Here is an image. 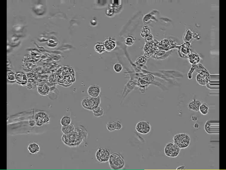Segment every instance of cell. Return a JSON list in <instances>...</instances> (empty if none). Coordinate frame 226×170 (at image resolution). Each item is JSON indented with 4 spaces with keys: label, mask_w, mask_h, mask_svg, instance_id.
Returning a JSON list of instances; mask_svg holds the SVG:
<instances>
[{
    "label": "cell",
    "mask_w": 226,
    "mask_h": 170,
    "mask_svg": "<svg viewBox=\"0 0 226 170\" xmlns=\"http://www.w3.org/2000/svg\"><path fill=\"white\" fill-rule=\"evenodd\" d=\"M29 124L30 126L31 127H33L36 124V121L34 120H30L29 121Z\"/></svg>",
    "instance_id": "35"
},
{
    "label": "cell",
    "mask_w": 226,
    "mask_h": 170,
    "mask_svg": "<svg viewBox=\"0 0 226 170\" xmlns=\"http://www.w3.org/2000/svg\"><path fill=\"white\" fill-rule=\"evenodd\" d=\"M92 111L94 113V115L96 117L102 116L104 113V110L102 107L100 106L98 107Z\"/></svg>",
    "instance_id": "25"
},
{
    "label": "cell",
    "mask_w": 226,
    "mask_h": 170,
    "mask_svg": "<svg viewBox=\"0 0 226 170\" xmlns=\"http://www.w3.org/2000/svg\"><path fill=\"white\" fill-rule=\"evenodd\" d=\"M87 132L82 126L76 129L68 134H63L62 140L63 143L70 147L79 146L84 140L87 138Z\"/></svg>",
    "instance_id": "1"
},
{
    "label": "cell",
    "mask_w": 226,
    "mask_h": 170,
    "mask_svg": "<svg viewBox=\"0 0 226 170\" xmlns=\"http://www.w3.org/2000/svg\"><path fill=\"white\" fill-rule=\"evenodd\" d=\"M106 51L110 52L113 51L116 46V42L111 38H108L104 42Z\"/></svg>",
    "instance_id": "13"
},
{
    "label": "cell",
    "mask_w": 226,
    "mask_h": 170,
    "mask_svg": "<svg viewBox=\"0 0 226 170\" xmlns=\"http://www.w3.org/2000/svg\"><path fill=\"white\" fill-rule=\"evenodd\" d=\"M110 155V150L100 148L96 152V157L99 162L106 163L109 160Z\"/></svg>",
    "instance_id": "7"
},
{
    "label": "cell",
    "mask_w": 226,
    "mask_h": 170,
    "mask_svg": "<svg viewBox=\"0 0 226 170\" xmlns=\"http://www.w3.org/2000/svg\"><path fill=\"white\" fill-rule=\"evenodd\" d=\"M75 72L72 68L63 66L57 72L56 80L59 83L68 85L74 81Z\"/></svg>",
    "instance_id": "2"
},
{
    "label": "cell",
    "mask_w": 226,
    "mask_h": 170,
    "mask_svg": "<svg viewBox=\"0 0 226 170\" xmlns=\"http://www.w3.org/2000/svg\"><path fill=\"white\" fill-rule=\"evenodd\" d=\"M136 84L133 82H129L126 85L124 89L123 93V99H124L125 97L129 93L131 92L132 90H133L134 88L135 87Z\"/></svg>",
    "instance_id": "16"
},
{
    "label": "cell",
    "mask_w": 226,
    "mask_h": 170,
    "mask_svg": "<svg viewBox=\"0 0 226 170\" xmlns=\"http://www.w3.org/2000/svg\"><path fill=\"white\" fill-rule=\"evenodd\" d=\"M115 125L116 130H119L122 129V123L119 121H115Z\"/></svg>",
    "instance_id": "34"
},
{
    "label": "cell",
    "mask_w": 226,
    "mask_h": 170,
    "mask_svg": "<svg viewBox=\"0 0 226 170\" xmlns=\"http://www.w3.org/2000/svg\"><path fill=\"white\" fill-rule=\"evenodd\" d=\"M147 59L145 56H142V57H140L138 58L137 59V62L139 65H141L142 66L144 64H145L146 63Z\"/></svg>",
    "instance_id": "33"
},
{
    "label": "cell",
    "mask_w": 226,
    "mask_h": 170,
    "mask_svg": "<svg viewBox=\"0 0 226 170\" xmlns=\"http://www.w3.org/2000/svg\"><path fill=\"white\" fill-rule=\"evenodd\" d=\"M189 61L192 65L197 64L200 60V57L198 54L191 52L189 55L188 58Z\"/></svg>",
    "instance_id": "19"
},
{
    "label": "cell",
    "mask_w": 226,
    "mask_h": 170,
    "mask_svg": "<svg viewBox=\"0 0 226 170\" xmlns=\"http://www.w3.org/2000/svg\"><path fill=\"white\" fill-rule=\"evenodd\" d=\"M100 92H101L100 87L98 85H91L87 89V93L91 97H98L100 96Z\"/></svg>",
    "instance_id": "12"
},
{
    "label": "cell",
    "mask_w": 226,
    "mask_h": 170,
    "mask_svg": "<svg viewBox=\"0 0 226 170\" xmlns=\"http://www.w3.org/2000/svg\"><path fill=\"white\" fill-rule=\"evenodd\" d=\"M191 120L193 121H197L198 120V117L196 116H192L191 117Z\"/></svg>",
    "instance_id": "37"
},
{
    "label": "cell",
    "mask_w": 226,
    "mask_h": 170,
    "mask_svg": "<svg viewBox=\"0 0 226 170\" xmlns=\"http://www.w3.org/2000/svg\"><path fill=\"white\" fill-rule=\"evenodd\" d=\"M150 34V31L147 26H144L142 29L141 35L143 38H146Z\"/></svg>",
    "instance_id": "27"
},
{
    "label": "cell",
    "mask_w": 226,
    "mask_h": 170,
    "mask_svg": "<svg viewBox=\"0 0 226 170\" xmlns=\"http://www.w3.org/2000/svg\"><path fill=\"white\" fill-rule=\"evenodd\" d=\"M35 120H39L44 124L48 123L50 121L49 116L44 112H40L36 113L34 117Z\"/></svg>",
    "instance_id": "15"
},
{
    "label": "cell",
    "mask_w": 226,
    "mask_h": 170,
    "mask_svg": "<svg viewBox=\"0 0 226 170\" xmlns=\"http://www.w3.org/2000/svg\"><path fill=\"white\" fill-rule=\"evenodd\" d=\"M101 103L100 96L96 97H86L83 99L82 105L83 108L89 111H93L99 106Z\"/></svg>",
    "instance_id": "5"
},
{
    "label": "cell",
    "mask_w": 226,
    "mask_h": 170,
    "mask_svg": "<svg viewBox=\"0 0 226 170\" xmlns=\"http://www.w3.org/2000/svg\"><path fill=\"white\" fill-rule=\"evenodd\" d=\"M94 50L98 53L101 54L106 51L104 44L103 43H97L94 46Z\"/></svg>",
    "instance_id": "22"
},
{
    "label": "cell",
    "mask_w": 226,
    "mask_h": 170,
    "mask_svg": "<svg viewBox=\"0 0 226 170\" xmlns=\"http://www.w3.org/2000/svg\"><path fill=\"white\" fill-rule=\"evenodd\" d=\"M181 149L173 142L167 143L165 147L164 152L167 157L176 158L179 154Z\"/></svg>",
    "instance_id": "6"
},
{
    "label": "cell",
    "mask_w": 226,
    "mask_h": 170,
    "mask_svg": "<svg viewBox=\"0 0 226 170\" xmlns=\"http://www.w3.org/2000/svg\"><path fill=\"white\" fill-rule=\"evenodd\" d=\"M136 130L141 134H147L150 132L151 126L149 123L144 121H139L136 126Z\"/></svg>",
    "instance_id": "8"
},
{
    "label": "cell",
    "mask_w": 226,
    "mask_h": 170,
    "mask_svg": "<svg viewBox=\"0 0 226 170\" xmlns=\"http://www.w3.org/2000/svg\"><path fill=\"white\" fill-rule=\"evenodd\" d=\"M108 162L110 168L112 170L122 169L125 166L124 158L118 153H115L110 155Z\"/></svg>",
    "instance_id": "3"
},
{
    "label": "cell",
    "mask_w": 226,
    "mask_h": 170,
    "mask_svg": "<svg viewBox=\"0 0 226 170\" xmlns=\"http://www.w3.org/2000/svg\"><path fill=\"white\" fill-rule=\"evenodd\" d=\"M202 103L198 100L194 99L190 102L188 105V107L189 110L195 111H199Z\"/></svg>",
    "instance_id": "17"
},
{
    "label": "cell",
    "mask_w": 226,
    "mask_h": 170,
    "mask_svg": "<svg viewBox=\"0 0 226 170\" xmlns=\"http://www.w3.org/2000/svg\"><path fill=\"white\" fill-rule=\"evenodd\" d=\"M159 48L161 50L168 51L173 48L176 47V44L172 40L165 39L162 40L159 43H158Z\"/></svg>",
    "instance_id": "11"
},
{
    "label": "cell",
    "mask_w": 226,
    "mask_h": 170,
    "mask_svg": "<svg viewBox=\"0 0 226 170\" xmlns=\"http://www.w3.org/2000/svg\"><path fill=\"white\" fill-rule=\"evenodd\" d=\"M194 127L196 129H198L199 128V126L198 124L196 123L194 125Z\"/></svg>",
    "instance_id": "38"
},
{
    "label": "cell",
    "mask_w": 226,
    "mask_h": 170,
    "mask_svg": "<svg viewBox=\"0 0 226 170\" xmlns=\"http://www.w3.org/2000/svg\"><path fill=\"white\" fill-rule=\"evenodd\" d=\"M27 149L32 154H36L40 151V148L39 144L33 142L29 145Z\"/></svg>",
    "instance_id": "20"
},
{
    "label": "cell",
    "mask_w": 226,
    "mask_h": 170,
    "mask_svg": "<svg viewBox=\"0 0 226 170\" xmlns=\"http://www.w3.org/2000/svg\"><path fill=\"white\" fill-rule=\"evenodd\" d=\"M106 126H107V129L109 132H113L116 130L115 125V121H109V122L107 123Z\"/></svg>",
    "instance_id": "29"
},
{
    "label": "cell",
    "mask_w": 226,
    "mask_h": 170,
    "mask_svg": "<svg viewBox=\"0 0 226 170\" xmlns=\"http://www.w3.org/2000/svg\"><path fill=\"white\" fill-rule=\"evenodd\" d=\"M7 79L11 82L15 81L16 80V73L13 72H9L7 75Z\"/></svg>",
    "instance_id": "31"
},
{
    "label": "cell",
    "mask_w": 226,
    "mask_h": 170,
    "mask_svg": "<svg viewBox=\"0 0 226 170\" xmlns=\"http://www.w3.org/2000/svg\"><path fill=\"white\" fill-rule=\"evenodd\" d=\"M135 42V39L132 36H128L126 39H125V43L127 46H131L133 45L134 44V43Z\"/></svg>",
    "instance_id": "28"
},
{
    "label": "cell",
    "mask_w": 226,
    "mask_h": 170,
    "mask_svg": "<svg viewBox=\"0 0 226 170\" xmlns=\"http://www.w3.org/2000/svg\"><path fill=\"white\" fill-rule=\"evenodd\" d=\"M16 80L22 86L26 85L27 83V79L26 74L22 72H17L16 73Z\"/></svg>",
    "instance_id": "14"
},
{
    "label": "cell",
    "mask_w": 226,
    "mask_h": 170,
    "mask_svg": "<svg viewBox=\"0 0 226 170\" xmlns=\"http://www.w3.org/2000/svg\"><path fill=\"white\" fill-rule=\"evenodd\" d=\"M179 52L181 57L183 58H188L189 55L191 53V43L190 42H185L182 45L178 46Z\"/></svg>",
    "instance_id": "10"
},
{
    "label": "cell",
    "mask_w": 226,
    "mask_h": 170,
    "mask_svg": "<svg viewBox=\"0 0 226 170\" xmlns=\"http://www.w3.org/2000/svg\"><path fill=\"white\" fill-rule=\"evenodd\" d=\"M113 69L115 72L117 73H119L123 70V67L122 65L120 63H116L114 64Z\"/></svg>",
    "instance_id": "30"
},
{
    "label": "cell",
    "mask_w": 226,
    "mask_h": 170,
    "mask_svg": "<svg viewBox=\"0 0 226 170\" xmlns=\"http://www.w3.org/2000/svg\"><path fill=\"white\" fill-rule=\"evenodd\" d=\"M38 91L40 95L46 96L49 93L50 91V88L47 85H40L38 86Z\"/></svg>",
    "instance_id": "18"
},
{
    "label": "cell",
    "mask_w": 226,
    "mask_h": 170,
    "mask_svg": "<svg viewBox=\"0 0 226 170\" xmlns=\"http://www.w3.org/2000/svg\"><path fill=\"white\" fill-rule=\"evenodd\" d=\"M197 67V64H193L192 65V67L190 69V71H189L188 74V78L189 79H191L192 77V74L193 72L195 71L196 68Z\"/></svg>",
    "instance_id": "32"
},
{
    "label": "cell",
    "mask_w": 226,
    "mask_h": 170,
    "mask_svg": "<svg viewBox=\"0 0 226 170\" xmlns=\"http://www.w3.org/2000/svg\"><path fill=\"white\" fill-rule=\"evenodd\" d=\"M71 119L70 117L67 116H64L61 120V124L63 126H68L71 124Z\"/></svg>",
    "instance_id": "26"
},
{
    "label": "cell",
    "mask_w": 226,
    "mask_h": 170,
    "mask_svg": "<svg viewBox=\"0 0 226 170\" xmlns=\"http://www.w3.org/2000/svg\"><path fill=\"white\" fill-rule=\"evenodd\" d=\"M75 127L72 124H70V125L67 126H62V132L64 134H68L72 132L74 130Z\"/></svg>",
    "instance_id": "21"
},
{
    "label": "cell",
    "mask_w": 226,
    "mask_h": 170,
    "mask_svg": "<svg viewBox=\"0 0 226 170\" xmlns=\"http://www.w3.org/2000/svg\"><path fill=\"white\" fill-rule=\"evenodd\" d=\"M173 142L181 149H185L190 145L191 138L189 135L186 133H181L174 135Z\"/></svg>",
    "instance_id": "4"
},
{
    "label": "cell",
    "mask_w": 226,
    "mask_h": 170,
    "mask_svg": "<svg viewBox=\"0 0 226 170\" xmlns=\"http://www.w3.org/2000/svg\"><path fill=\"white\" fill-rule=\"evenodd\" d=\"M209 109L208 105L206 103H204L201 105L199 111L203 115H206L208 113Z\"/></svg>",
    "instance_id": "24"
},
{
    "label": "cell",
    "mask_w": 226,
    "mask_h": 170,
    "mask_svg": "<svg viewBox=\"0 0 226 170\" xmlns=\"http://www.w3.org/2000/svg\"><path fill=\"white\" fill-rule=\"evenodd\" d=\"M186 168L184 166H179V167H177V169H176V170H186Z\"/></svg>",
    "instance_id": "36"
},
{
    "label": "cell",
    "mask_w": 226,
    "mask_h": 170,
    "mask_svg": "<svg viewBox=\"0 0 226 170\" xmlns=\"http://www.w3.org/2000/svg\"><path fill=\"white\" fill-rule=\"evenodd\" d=\"M210 79V74L207 70L199 72V74L196 77L197 82L199 85L202 86L207 85Z\"/></svg>",
    "instance_id": "9"
},
{
    "label": "cell",
    "mask_w": 226,
    "mask_h": 170,
    "mask_svg": "<svg viewBox=\"0 0 226 170\" xmlns=\"http://www.w3.org/2000/svg\"><path fill=\"white\" fill-rule=\"evenodd\" d=\"M194 34L190 29H187L183 37V40L185 42H190L193 38Z\"/></svg>",
    "instance_id": "23"
}]
</instances>
